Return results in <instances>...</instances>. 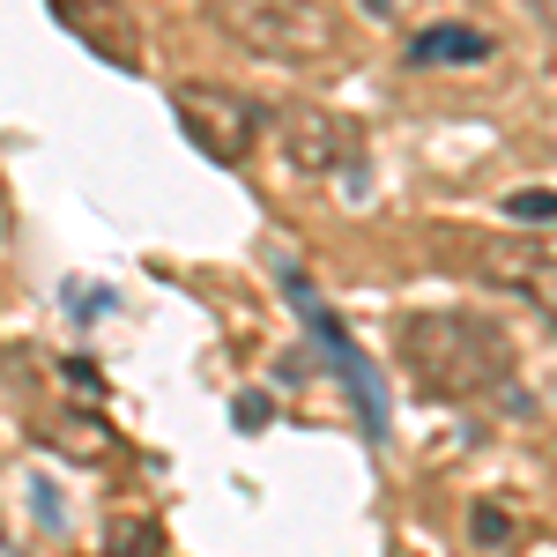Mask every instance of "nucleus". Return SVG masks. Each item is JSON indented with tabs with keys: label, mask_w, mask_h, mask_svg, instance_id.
Segmentation results:
<instances>
[{
	"label": "nucleus",
	"mask_w": 557,
	"mask_h": 557,
	"mask_svg": "<svg viewBox=\"0 0 557 557\" xmlns=\"http://www.w3.org/2000/svg\"><path fill=\"white\" fill-rule=\"evenodd\" d=\"M231 417H238V424H246V431H260V424H268V417H275V409H268L260 394H238V409H231Z\"/></svg>",
	"instance_id": "11"
},
{
	"label": "nucleus",
	"mask_w": 557,
	"mask_h": 557,
	"mask_svg": "<svg viewBox=\"0 0 557 557\" xmlns=\"http://www.w3.org/2000/svg\"><path fill=\"white\" fill-rule=\"evenodd\" d=\"M506 209H513L520 223H557V186H520Z\"/></svg>",
	"instance_id": "9"
},
{
	"label": "nucleus",
	"mask_w": 557,
	"mask_h": 557,
	"mask_svg": "<svg viewBox=\"0 0 557 557\" xmlns=\"http://www.w3.org/2000/svg\"><path fill=\"white\" fill-rule=\"evenodd\" d=\"M409 60L417 67H431V60H491V38L483 30H424L409 45Z\"/></svg>",
	"instance_id": "7"
},
{
	"label": "nucleus",
	"mask_w": 557,
	"mask_h": 557,
	"mask_svg": "<svg viewBox=\"0 0 557 557\" xmlns=\"http://www.w3.org/2000/svg\"><path fill=\"white\" fill-rule=\"evenodd\" d=\"M104 550L112 557H164V535H157L149 520H112V528H104Z\"/></svg>",
	"instance_id": "8"
},
{
	"label": "nucleus",
	"mask_w": 557,
	"mask_h": 557,
	"mask_svg": "<svg viewBox=\"0 0 557 557\" xmlns=\"http://www.w3.org/2000/svg\"><path fill=\"white\" fill-rule=\"evenodd\" d=\"M209 23L231 45H246L260 60H283V67H305L320 52H335V15L327 0H201Z\"/></svg>",
	"instance_id": "2"
},
{
	"label": "nucleus",
	"mask_w": 557,
	"mask_h": 557,
	"mask_svg": "<svg viewBox=\"0 0 557 557\" xmlns=\"http://www.w3.org/2000/svg\"><path fill=\"white\" fill-rule=\"evenodd\" d=\"M52 8H60V23H67L89 52H104L112 67H141V38H134L127 0H52Z\"/></svg>",
	"instance_id": "5"
},
{
	"label": "nucleus",
	"mask_w": 557,
	"mask_h": 557,
	"mask_svg": "<svg viewBox=\"0 0 557 557\" xmlns=\"http://www.w3.org/2000/svg\"><path fill=\"white\" fill-rule=\"evenodd\" d=\"M491 275L513 283L520 298L557 327V231L550 238H513V246H498V253H491Z\"/></svg>",
	"instance_id": "6"
},
{
	"label": "nucleus",
	"mask_w": 557,
	"mask_h": 557,
	"mask_svg": "<svg viewBox=\"0 0 557 557\" xmlns=\"http://www.w3.org/2000/svg\"><path fill=\"white\" fill-rule=\"evenodd\" d=\"M172 112H178V127H186V141H194L201 157H215V164H238V157L253 149V134H260V112L238 97V89L178 83Z\"/></svg>",
	"instance_id": "3"
},
{
	"label": "nucleus",
	"mask_w": 557,
	"mask_h": 557,
	"mask_svg": "<svg viewBox=\"0 0 557 557\" xmlns=\"http://www.w3.org/2000/svg\"><path fill=\"white\" fill-rule=\"evenodd\" d=\"M275 134H283V157H290L298 172H312V178L357 164V127H349V120H335V112L290 104V112H275Z\"/></svg>",
	"instance_id": "4"
},
{
	"label": "nucleus",
	"mask_w": 557,
	"mask_h": 557,
	"mask_svg": "<svg viewBox=\"0 0 557 557\" xmlns=\"http://www.w3.org/2000/svg\"><path fill=\"white\" fill-rule=\"evenodd\" d=\"M401 364L438 401H483L513 372V343L491 320H475V312H417L401 327Z\"/></svg>",
	"instance_id": "1"
},
{
	"label": "nucleus",
	"mask_w": 557,
	"mask_h": 557,
	"mask_svg": "<svg viewBox=\"0 0 557 557\" xmlns=\"http://www.w3.org/2000/svg\"><path fill=\"white\" fill-rule=\"evenodd\" d=\"M535 15H543V23H550V30H557V0H535Z\"/></svg>",
	"instance_id": "12"
},
{
	"label": "nucleus",
	"mask_w": 557,
	"mask_h": 557,
	"mask_svg": "<svg viewBox=\"0 0 557 557\" xmlns=\"http://www.w3.org/2000/svg\"><path fill=\"white\" fill-rule=\"evenodd\" d=\"M506 535H513V520L498 506H475V543H506Z\"/></svg>",
	"instance_id": "10"
}]
</instances>
